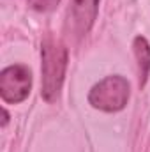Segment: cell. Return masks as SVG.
I'll list each match as a JSON object with an SVG mask.
<instances>
[{"instance_id": "obj_1", "label": "cell", "mask_w": 150, "mask_h": 152, "mask_svg": "<svg viewBox=\"0 0 150 152\" xmlns=\"http://www.w3.org/2000/svg\"><path fill=\"white\" fill-rule=\"evenodd\" d=\"M41 73H42V99L55 103L60 97V90L67 71V48L60 39L46 36L41 46Z\"/></svg>"}, {"instance_id": "obj_2", "label": "cell", "mask_w": 150, "mask_h": 152, "mask_svg": "<svg viewBox=\"0 0 150 152\" xmlns=\"http://www.w3.org/2000/svg\"><path fill=\"white\" fill-rule=\"evenodd\" d=\"M131 97L129 81L120 75L106 76L99 83H95L88 92V103L101 112L117 113L125 108Z\"/></svg>"}, {"instance_id": "obj_3", "label": "cell", "mask_w": 150, "mask_h": 152, "mask_svg": "<svg viewBox=\"0 0 150 152\" xmlns=\"http://www.w3.org/2000/svg\"><path fill=\"white\" fill-rule=\"evenodd\" d=\"M32 88V71L23 64H14L0 73V97L4 103L18 104L25 101Z\"/></svg>"}, {"instance_id": "obj_4", "label": "cell", "mask_w": 150, "mask_h": 152, "mask_svg": "<svg viewBox=\"0 0 150 152\" xmlns=\"http://www.w3.org/2000/svg\"><path fill=\"white\" fill-rule=\"evenodd\" d=\"M101 0H71L69 5V32L76 39L85 37L95 23Z\"/></svg>"}, {"instance_id": "obj_5", "label": "cell", "mask_w": 150, "mask_h": 152, "mask_svg": "<svg viewBox=\"0 0 150 152\" xmlns=\"http://www.w3.org/2000/svg\"><path fill=\"white\" fill-rule=\"evenodd\" d=\"M133 50H134V57L138 62V76H140V87L143 88L147 85V80L150 75V44L149 41L141 36L133 41Z\"/></svg>"}, {"instance_id": "obj_6", "label": "cell", "mask_w": 150, "mask_h": 152, "mask_svg": "<svg viewBox=\"0 0 150 152\" xmlns=\"http://www.w3.org/2000/svg\"><path fill=\"white\" fill-rule=\"evenodd\" d=\"M27 2L37 12H50L60 4V0H27Z\"/></svg>"}, {"instance_id": "obj_7", "label": "cell", "mask_w": 150, "mask_h": 152, "mask_svg": "<svg viewBox=\"0 0 150 152\" xmlns=\"http://www.w3.org/2000/svg\"><path fill=\"white\" fill-rule=\"evenodd\" d=\"M7 122H9V113H7V110H4V120H2V126L5 127V126H7Z\"/></svg>"}]
</instances>
